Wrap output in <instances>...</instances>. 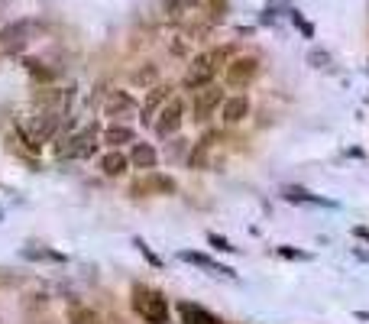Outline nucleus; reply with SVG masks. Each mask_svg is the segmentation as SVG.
Masks as SVG:
<instances>
[{"label": "nucleus", "mask_w": 369, "mask_h": 324, "mask_svg": "<svg viewBox=\"0 0 369 324\" xmlns=\"http://www.w3.org/2000/svg\"><path fill=\"white\" fill-rule=\"evenodd\" d=\"M130 305H133V315L143 324H172V305H168L166 295H162L159 289H152V285H133Z\"/></svg>", "instance_id": "nucleus-1"}, {"label": "nucleus", "mask_w": 369, "mask_h": 324, "mask_svg": "<svg viewBox=\"0 0 369 324\" xmlns=\"http://www.w3.org/2000/svg\"><path fill=\"white\" fill-rule=\"evenodd\" d=\"M227 65V49H208V52H198L184 72V88L192 91H201V88L214 85V78L224 72Z\"/></svg>", "instance_id": "nucleus-2"}, {"label": "nucleus", "mask_w": 369, "mask_h": 324, "mask_svg": "<svg viewBox=\"0 0 369 324\" xmlns=\"http://www.w3.org/2000/svg\"><path fill=\"white\" fill-rule=\"evenodd\" d=\"M224 133L220 130H208L198 143L192 146V153H188V169H201V172H210L217 169L220 159H224Z\"/></svg>", "instance_id": "nucleus-3"}, {"label": "nucleus", "mask_w": 369, "mask_h": 324, "mask_svg": "<svg viewBox=\"0 0 369 324\" xmlns=\"http://www.w3.org/2000/svg\"><path fill=\"white\" fill-rule=\"evenodd\" d=\"M260 59L256 55H236V59H230L224 65V85L230 88L234 94H240V91H246V88L260 78Z\"/></svg>", "instance_id": "nucleus-4"}, {"label": "nucleus", "mask_w": 369, "mask_h": 324, "mask_svg": "<svg viewBox=\"0 0 369 324\" xmlns=\"http://www.w3.org/2000/svg\"><path fill=\"white\" fill-rule=\"evenodd\" d=\"M182 123H184V101L182 97H168V104L152 120V130H156L159 140H172V137H178Z\"/></svg>", "instance_id": "nucleus-5"}, {"label": "nucleus", "mask_w": 369, "mask_h": 324, "mask_svg": "<svg viewBox=\"0 0 369 324\" xmlns=\"http://www.w3.org/2000/svg\"><path fill=\"white\" fill-rule=\"evenodd\" d=\"M224 97H227V94H224V88H220V85H208V88H201V91H194V97H192V120H194V123H208L210 117H217Z\"/></svg>", "instance_id": "nucleus-6"}, {"label": "nucleus", "mask_w": 369, "mask_h": 324, "mask_svg": "<svg viewBox=\"0 0 369 324\" xmlns=\"http://www.w3.org/2000/svg\"><path fill=\"white\" fill-rule=\"evenodd\" d=\"M130 195L136 198H146V195H175V179L166 175V172L152 169V172H143L140 179H133L130 185Z\"/></svg>", "instance_id": "nucleus-7"}, {"label": "nucleus", "mask_w": 369, "mask_h": 324, "mask_svg": "<svg viewBox=\"0 0 369 324\" xmlns=\"http://www.w3.org/2000/svg\"><path fill=\"white\" fill-rule=\"evenodd\" d=\"M136 111H140V104L130 91H110L104 101V117L110 123H126L130 117H136Z\"/></svg>", "instance_id": "nucleus-8"}, {"label": "nucleus", "mask_w": 369, "mask_h": 324, "mask_svg": "<svg viewBox=\"0 0 369 324\" xmlns=\"http://www.w3.org/2000/svg\"><path fill=\"white\" fill-rule=\"evenodd\" d=\"M217 117H220L224 127L243 123V120L250 117V97H246V94H227L224 104H220V111H217Z\"/></svg>", "instance_id": "nucleus-9"}, {"label": "nucleus", "mask_w": 369, "mask_h": 324, "mask_svg": "<svg viewBox=\"0 0 369 324\" xmlns=\"http://www.w3.org/2000/svg\"><path fill=\"white\" fill-rule=\"evenodd\" d=\"M29 29H33V23H29V20L7 26V29L0 33V59H4V55H13V52L23 49V46L29 43Z\"/></svg>", "instance_id": "nucleus-10"}, {"label": "nucleus", "mask_w": 369, "mask_h": 324, "mask_svg": "<svg viewBox=\"0 0 369 324\" xmlns=\"http://www.w3.org/2000/svg\"><path fill=\"white\" fill-rule=\"evenodd\" d=\"M166 104H168V85H152L149 94H146L143 107H140V120H143V123H152L156 114H159Z\"/></svg>", "instance_id": "nucleus-11"}, {"label": "nucleus", "mask_w": 369, "mask_h": 324, "mask_svg": "<svg viewBox=\"0 0 369 324\" xmlns=\"http://www.w3.org/2000/svg\"><path fill=\"white\" fill-rule=\"evenodd\" d=\"M130 169H133V166H130V156H126L123 149H107V153L101 156V172L107 179H120V175H126Z\"/></svg>", "instance_id": "nucleus-12"}, {"label": "nucleus", "mask_w": 369, "mask_h": 324, "mask_svg": "<svg viewBox=\"0 0 369 324\" xmlns=\"http://www.w3.org/2000/svg\"><path fill=\"white\" fill-rule=\"evenodd\" d=\"M156 162H159L156 146H152V143H133V149H130V166H133V169L152 172V169H156Z\"/></svg>", "instance_id": "nucleus-13"}, {"label": "nucleus", "mask_w": 369, "mask_h": 324, "mask_svg": "<svg viewBox=\"0 0 369 324\" xmlns=\"http://www.w3.org/2000/svg\"><path fill=\"white\" fill-rule=\"evenodd\" d=\"M126 143H136V133L130 123H110V127L104 130V146H107V149H123Z\"/></svg>", "instance_id": "nucleus-14"}, {"label": "nucleus", "mask_w": 369, "mask_h": 324, "mask_svg": "<svg viewBox=\"0 0 369 324\" xmlns=\"http://www.w3.org/2000/svg\"><path fill=\"white\" fill-rule=\"evenodd\" d=\"M65 318L68 324H104V318L94 311L91 305H84V302H68L65 305Z\"/></svg>", "instance_id": "nucleus-15"}, {"label": "nucleus", "mask_w": 369, "mask_h": 324, "mask_svg": "<svg viewBox=\"0 0 369 324\" xmlns=\"http://www.w3.org/2000/svg\"><path fill=\"white\" fill-rule=\"evenodd\" d=\"M178 315H182V324H224L217 315H210L208 308H198L192 302H182L178 305Z\"/></svg>", "instance_id": "nucleus-16"}, {"label": "nucleus", "mask_w": 369, "mask_h": 324, "mask_svg": "<svg viewBox=\"0 0 369 324\" xmlns=\"http://www.w3.org/2000/svg\"><path fill=\"white\" fill-rule=\"evenodd\" d=\"M201 7H204V13L208 17H224V10H227V0H201Z\"/></svg>", "instance_id": "nucleus-17"}, {"label": "nucleus", "mask_w": 369, "mask_h": 324, "mask_svg": "<svg viewBox=\"0 0 369 324\" xmlns=\"http://www.w3.org/2000/svg\"><path fill=\"white\" fill-rule=\"evenodd\" d=\"M133 81H136V85H152V81H156V65H146V69H140L133 75Z\"/></svg>", "instance_id": "nucleus-18"}]
</instances>
